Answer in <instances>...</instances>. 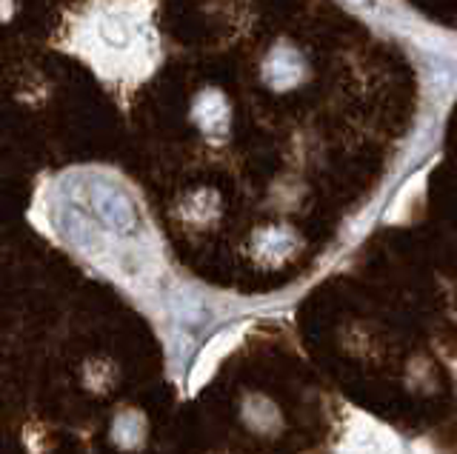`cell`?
<instances>
[{
	"instance_id": "cell-7",
	"label": "cell",
	"mask_w": 457,
	"mask_h": 454,
	"mask_svg": "<svg viewBox=\"0 0 457 454\" xmlns=\"http://www.w3.org/2000/svg\"><path fill=\"white\" fill-rule=\"evenodd\" d=\"M257 249H261L263 258H275V252L286 254L295 249V235L289 229H263L257 235Z\"/></svg>"
},
{
	"instance_id": "cell-8",
	"label": "cell",
	"mask_w": 457,
	"mask_h": 454,
	"mask_svg": "<svg viewBox=\"0 0 457 454\" xmlns=\"http://www.w3.org/2000/svg\"><path fill=\"white\" fill-rule=\"evenodd\" d=\"M18 12V0H0V26L9 23Z\"/></svg>"
},
{
	"instance_id": "cell-4",
	"label": "cell",
	"mask_w": 457,
	"mask_h": 454,
	"mask_svg": "<svg viewBox=\"0 0 457 454\" xmlns=\"http://www.w3.org/2000/svg\"><path fill=\"white\" fill-rule=\"evenodd\" d=\"M192 123L197 126L204 137L223 144L232 132V103L220 89H200L192 101Z\"/></svg>"
},
{
	"instance_id": "cell-5",
	"label": "cell",
	"mask_w": 457,
	"mask_h": 454,
	"mask_svg": "<svg viewBox=\"0 0 457 454\" xmlns=\"http://www.w3.org/2000/svg\"><path fill=\"white\" fill-rule=\"evenodd\" d=\"M214 315V306L209 297H200V294H183L180 301L175 303V318L180 326L186 329H197V326L209 323Z\"/></svg>"
},
{
	"instance_id": "cell-2",
	"label": "cell",
	"mask_w": 457,
	"mask_h": 454,
	"mask_svg": "<svg viewBox=\"0 0 457 454\" xmlns=\"http://www.w3.org/2000/svg\"><path fill=\"white\" fill-rule=\"evenodd\" d=\"M261 72L271 92H292L309 78V63L297 46H292L289 40H280V44L269 49Z\"/></svg>"
},
{
	"instance_id": "cell-1",
	"label": "cell",
	"mask_w": 457,
	"mask_h": 454,
	"mask_svg": "<svg viewBox=\"0 0 457 454\" xmlns=\"http://www.w3.org/2000/svg\"><path fill=\"white\" fill-rule=\"evenodd\" d=\"M154 0H112L95 6L75 26V49L89 54L97 69L114 75L135 69L140 78L152 72L161 46L152 26Z\"/></svg>"
},
{
	"instance_id": "cell-3",
	"label": "cell",
	"mask_w": 457,
	"mask_h": 454,
	"mask_svg": "<svg viewBox=\"0 0 457 454\" xmlns=\"http://www.w3.org/2000/svg\"><path fill=\"white\" fill-rule=\"evenodd\" d=\"M92 203L97 218L104 220L112 232L132 235L137 229V206L132 197L126 194V189L114 186V183H95L92 186Z\"/></svg>"
},
{
	"instance_id": "cell-6",
	"label": "cell",
	"mask_w": 457,
	"mask_h": 454,
	"mask_svg": "<svg viewBox=\"0 0 457 454\" xmlns=\"http://www.w3.org/2000/svg\"><path fill=\"white\" fill-rule=\"evenodd\" d=\"M143 432H146V425H143V417L137 411H126L118 420H114V429H112V437L114 443L123 446V449H135L143 443Z\"/></svg>"
}]
</instances>
